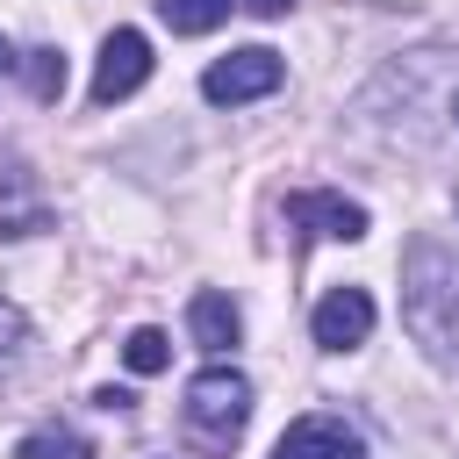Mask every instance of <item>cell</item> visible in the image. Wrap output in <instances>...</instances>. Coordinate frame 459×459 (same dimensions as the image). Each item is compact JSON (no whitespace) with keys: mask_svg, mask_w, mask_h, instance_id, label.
<instances>
[{"mask_svg":"<svg viewBox=\"0 0 459 459\" xmlns=\"http://www.w3.org/2000/svg\"><path fill=\"white\" fill-rule=\"evenodd\" d=\"M402 323L437 359H459V251L437 237H416L402 251Z\"/></svg>","mask_w":459,"mask_h":459,"instance_id":"1","label":"cell"},{"mask_svg":"<svg viewBox=\"0 0 459 459\" xmlns=\"http://www.w3.org/2000/svg\"><path fill=\"white\" fill-rule=\"evenodd\" d=\"M251 423V380L237 366H208L186 380V430L208 445V452H230Z\"/></svg>","mask_w":459,"mask_h":459,"instance_id":"2","label":"cell"},{"mask_svg":"<svg viewBox=\"0 0 459 459\" xmlns=\"http://www.w3.org/2000/svg\"><path fill=\"white\" fill-rule=\"evenodd\" d=\"M280 79H287L280 50H265V43H244V50L215 57V65L201 72V93H208L215 108H237V100H258V93H273Z\"/></svg>","mask_w":459,"mask_h":459,"instance_id":"3","label":"cell"},{"mask_svg":"<svg viewBox=\"0 0 459 459\" xmlns=\"http://www.w3.org/2000/svg\"><path fill=\"white\" fill-rule=\"evenodd\" d=\"M143 79H151V43H143L136 29H115V36L100 43V65H93V100L115 108V100H129Z\"/></svg>","mask_w":459,"mask_h":459,"instance_id":"4","label":"cell"},{"mask_svg":"<svg viewBox=\"0 0 459 459\" xmlns=\"http://www.w3.org/2000/svg\"><path fill=\"white\" fill-rule=\"evenodd\" d=\"M366 330H373V294L366 287H330L316 301V344L323 351H351V344H366Z\"/></svg>","mask_w":459,"mask_h":459,"instance_id":"5","label":"cell"},{"mask_svg":"<svg viewBox=\"0 0 459 459\" xmlns=\"http://www.w3.org/2000/svg\"><path fill=\"white\" fill-rule=\"evenodd\" d=\"M273 459H366V445L337 416H301V423H287V437L273 445Z\"/></svg>","mask_w":459,"mask_h":459,"instance_id":"6","label":"cell"},{"mask_svg":"<svg viewBox=\"0 0 459 459\" xmlns=\"http://www.w3.org/2000/svg\"><path fill=\"white\" fill-rule=\"evenodd\" d=\"M287 222H301L308 237H366V208L359 201H344V194H294L287 201Z\"/></svg>","mask_w":459,"mask_h":459,"instance_id":"7","label":"cell"},{"mask_svg":"<svg viewBox=\"0 0 459 459\" xmlns=\"http://www.w3.org/2000/svg\"><path fill=\"white\" fill-rule=\"evenodd\" d=\"M186 330H194V344H201V351H215V359H222V351L237 344V330H244V323H237V301L208 287V294H194V308H186Z\"/></svg>","mask_w":459,"mask_h":459,"instance_id":"8","label":"cell"},{"mask_svg":"<svg viewBox=\"0 0 459 459\" xmlns=\"http://www.w3.org/2000/svg\"><path fill=\"white\" fill-rule=\"evenodd\" d=\"M222 14H230V0H158V22L172 36H208Z\"/></svg>","mask_w":459,"mask_h":459,"instance_id":"9","label":"cell"},{"mask_svg":"<svg viewBox=\"0 0 459 459\" xmlns=\"http://www.w3.org/2000/svg\"><path fill=\"white\" fill-rule=\"evenodd\" d=\"M14 459H93V445L79 430H29L14 445Z\"/></svg>","mask_w":459,"mask_h":459,"instance_id":"10","label":"cell"},{"mask_svg":"<svg viewBox=\"0 0 459 459\" xmlns=\"http://www.w3.org/2000/svg\"><path fill=\"white\" fill-rule=\"evenodd\" d=\"M22 359H29V316L0 294V380H14V373H22Z\"/></svg>","mask_w":459,"mask_h":459,"instance_id":"11","label":"cell"},{"mask_svg":"<svg viewBox=\"0 0 459 459\" xmlns=\"http://www.w3.org/2000/svg\"><path fill=\"white\" fill-rule=\"evenodd\" d=\"M122 359H129V373H165V366H172V337H165V330H129Z\"/></svg>","mask_w":459,"mask_h":459,"instance_id":"12","label":"cell"},{"mask_svg":"<svg viewBox=\"0 0 459 459\" xmlns=\"http://www.w3.org/2000/svg\"><path fill=\"white\" fill-rule=\"evenodd\" d=\"M29 93L36 100H57L65 93V57L57 50H29Z\"/></svg>","mask_w":459,"mask_h":459,"instance_id":"13","label":"cell"},{"mask_svg":"<svg viewBox=\"0 0 459 459\" xmlns=\"http://www.w3.org/2000/svg\"><path fill=\"white\" fill-rule=\"evenodd\" d=\"M237 7H251V14H265V22H273V14H287L294 0H237Z\"/></svg>","mask_w":459,"mask_h":459,"instance_id":"14","label":"cell"},{"mask_svg":"<svg viewBox=\"0 0 459 459\" xmlns=\"http://www.w3.org/2000/svg\"><path fill=\"white\" fill-rule=\"evenodd\" d=\"M452 115H459V108H452Z\"/></svg>","mask_w":459,"mask_h":459,"instance_id":"15","label":"cell"}]
</instances>
